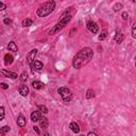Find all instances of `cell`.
Wrapping results in <instances>:
<instances>
[{
    "mask_svg": "<svg viewBox=\"0 0 136 136\" xmlns=\"http://www.w3.org/2000/svg\"><path fill=\"white\" fill-rule=\"evenodd\" d=\"M132 36L136 38V22L132 26Z\"/></svg>",
    "mask_w": 136,
    "mask_h": 136,
    "instance_id": "obj_24",
    "label": "cell"
},
{
    "mask_svg": "<svg viewBox=\"0 0 136 136\" xmlns=\"http://www.w3.org/2000/svg\"><path fill=\"white\" fill-rule=\"evenodd\" d=\"M120 9H122V4H121V3H116V4H115L114 11H116V12H117V11H119Z\"/></svg>",
    "mask_w": 136,
    "mask_h": 136,
    "instance_id": "obj_25",
    "label": "cell"
},
{
    "mask_svg": "<svg viewBox=\"0 0 136 136\" xmlns=\"http://www.w3.org/2000/svg\"><path fill=\"white\" fill-rule=\"evenodd\" d=\"M5 8H7V7H5V4L3 3V2L0 1V10H4Z\"/></svg>",
    "mask_w": 136,
    "mask_h": 136,
    "instance_id": "obj_27",
    "label": "cell"
},
{
    "mask_svg": "<svg viewBox=\"0 0 136 136\" xmlns=\"http://www.w3.org/2000/svg\"><path fill=\"white\" fill-rule=\"evenodd\" d=\"M86 28H87L88 30L91 31V33H94V34L98 33V31H99V28H98L97 24L96 22H94V21H88L87 25H86Z\"/></svg>",
    "mask_w": 136,
    "mask_h": 136,
    "instance_id": "obj_5",
    "label": "cell"
},
{
    "mask_svg": "<svg viewBox=\"0 0 136 136\" xmlns=\"http://www.w3.org/2000/svg\"><path fill=\"white\" fill-rule=\"evenodd\" d=\"M31 70L32 72H34V70H42L43 69V63L39 62V61H34L32 64L30 65Z\"/></svg>",
    "mask_w": 136,
    "mask_h": 136,
    "instance_id": "obj_7",
    "label": "cell"
},
{
    "mask_svg": "<svg viewBox=\"0 0 136 136\" xmlns=\"http://www.w3.org/2000/svg\"><path fill=\"white\" fill-rule=\"evenodd\" d=\"M0 85H1V87L3 88V89H8V88H9V85H7L5 83H1Z\"/></svg>",
    "mask_w": 136,
    "mask_h": 136,
    "instance_id": "obj_29",
    "label": "cell"
},
{
    "mask_svg": "<svg viewBox=\"0 0 136 136\" xmlns=\"http://www.w3.org/2000/svg\"><path fill=\"white\" fill-rule=\"evenodd\" d=\"M135 66H136V62H135Z\"/></svg>",
    "mask_w": 136,
    "mask_h": 136,
    "instance_id": "obj_35",
    "label": "cell"
},
{
    "mask_svg": "<svg viewBox=\"0 0 136 136\" xmlns=\"http://www.w3.org/2000/svg\"><path fill=\"white\" fill-rule=\"evenodd\" d=\"M81 136H85V135H81Z\"/></svg>",
    "mask_w": 136,
    "mask_h": 136,
    "instance_id": "obj_34",
    "label": "cell"
},
{
    "mask_svg": "<svg viewBox=\"0 0 136 136\" xmlns=\"http://www.w3.org/2000/svg\"><path fill=\"white\" fill-rule=\"evenodd\" d=\"M0 112H1V117H0V120H3L4 119V108L1 106L0 108Z\"/></svg>",
    "mask_w": 136,
    "mask_h": 136,
    "instance_id": "obj_26",
    "label": "cell"
},
{
    "mask_svg": "<svg viewBox=\"0 0 136 136\" xmlns=\"http://www.w3.org/2000/svg\"><path fill=\"white\" fill-rule=\"evenodd\" d=\"M106 36H108V30H103L102 32H101V34L99 35V37H98V38H99V40H103Z\"/></svg>",
    "mask_w": 136,
    "mask_h": 136,
    "instance_id": "obj_20",
    "label": "cell"
},
{
    "mask_svg": "<svg viewBox=\"0 0 136 136\" xmlns=\"http://www.w3.org/2000/svg\"><path fill=\"white\" fill-rule=\"evenodd\" d=\"M36 54H37V50H36V49H33V50H31L28 53V55H27V63L29 65H31L33 63L34 57L36 56Z\"/></svg>",
    "mask_w": 136,
    "mask_h": 136,
    "instance_id": "obj_6",
    "label": "cell"
},
{
    "mask_svg": "<svg viewBox=\"0 0 136 136\" xmlns=\"http://www.w3.org/2000/svg\"><path fill=\"white\" fill-rule=\"evenodd\" d=\"M123 40V35L121 33H116V35H115V42L118 43V44H120V43H122Z\"/></svg>",
    "mask_w": 136,
    "mask_h": 136,
    "instance_id": "obj_18",
    "label": "cell"
},
{
    "mask_svg": "<svg viewBox=\"0 0 136 136\" xmlns=\"http://www.w3.org/2000/svg\"><path fill=\"white\" fill-rule=\"evenodd\" d=\"M8 49L10 51H13V52H17V46H16V44L14 42H10L9 43V45H8Z\"/></svg>",
    "mask_w": 136,
    "mask_h": 136,
    "instance_id": "obj_15",
    "label": "cell"
},
{
    "mask_svg": "<svg viewBox=\"0 0 136 136\" xmlns=\"http://www.w3.org/2000/svg\"><path fill=\"white\" fill-rule=\"evenodd\" d=\"M128 17H129V15H128V13H127V12L122 13V18L123 19H128Z\"/></svg>",
    "mask_w": 136,
    "mask_h": 136,
    "instance_id": "obj_28",
    "label": "cell"
},
{
    "mask_svg": "<svg viewBox=\"0 0 136 136\" xmlns=\"http://www.w3.org/2000/svg\"><path fill=\"white\" fill-rule=\"evenodd\" d=\"M17 124L19 127H25L26 126V119L24 116H19L18 119H17Z\"/></svg>",
    "mask_w": 136,
    "mask_h": 136,
    "instance_id": "obj_16",
    "label": "cell"
},
{
    "mask_svg": "<svg viewBox=\"0 0 136 136\" xmlns=\"http://www.w3.org/2000/svg\"><path fill=\"white\" fill-rule=\"evenodd\" d=\"M33 129H34V131L36 132V134H40V132L38 130V127H33Z\"/></svg>",
    "mask_w": 136,
    "mask_h": 136,
    "instance_id": "obj_31",
    "label": "cell"
},
{
    "mask_svg": "<svg viewBox=\"0 0 136 136\" xmlns=\"http://www.w3.org/2000/svg\"><path fill=\"white\" fill-rule=\"evenodd\" d=\"M27 79H28V74H27V72L24 71L21 73V76H20V81H21V82H25Z\"/></svg>",
    "mask_w": 136,
    "mask_h": 136,
    "instance_id": "obj_23",
    "label": "cell"
},
{
    "mask_svg": "<svg viewBox=\"0 0 136 136\" xmlns=\"http://www.w3.org/2000/svg\"><path fill=\"white\" fill-rule=\"evenodd\" d=\"M40 118H42V115H40L39 111H35L31 114V120H32L33 122H36V121L40 120Z\"/></svg>",
    "mask_w": 136,
    "mask_h": 136,
    "instance_id": "obj_10",
    "label": "cell"
},
{
    "mask_svg": "<svg viewBox=\"0 0 136 136\" xmlns=\"http://www.w3.org/2000/svg\"><path fill=\"white\" fill-rule=\"evenodd\" d=\"M32 24H33V20L30 18H26L22 20V26L24 27H30V26H32Z\"/></svg>",
    "mask_w": 136,
    "mask_h": 136,
    "instance_id": "obj_17",
    "label": "cell"
},
{
    "mask_svg": "<svg viewBox=\"0 0 136 136\" xmlns=\"http://www.w3.org/2000/svg\"><path fill=\"white\" fill-rule=\"evenodd\" d=\"M57 92L60 94V96L62 97L63 101H64L65 103H68L69 101L71 100L72 98V94L70 91V89L67 88V87H60L57 89Z\"/></svg>",
    "mask_w": 136,
    "mask_h": 136,
    "instance_id": "obj_4",
    "label": "cell"
},
{
    "mask_svg": "<svg viewBox=\"0 0 136 136\" xmlns=\"http://www.w3.org/2000/svg\"><path fill=\"white\" fill-rule=\"evenodd\" d=\"M10 130H11V128L9 126H4V127H2V128H1V131H0V132H1L2 135H4L5 133H8Z\"/></svg>",
    "mask_w": 136,
    "mask_h": 136,
    "instance_id": "obj_22",
    "label": "cell"
},
{
    "mask_svg": "<svg viewBox=\"0 0 136 136\" xmlns=\"http://www.w3.org/2000/svg\"><path fill=\"white\" fill-rule=\"evenodd\" d=\"M32 86L35 89H42V88H44V83L40 82V81H33Z\"/></svg>",
    "mask_w": 136,
    "mask_h": 136,
    "instance_id": "obj_12",
    "label": "cell"
},
{
    "mask_svg": "<svg viewBox=\"0 0 136 136\" xmlns=\"http://www.w3.org/2000/svg\"><path fill=\"white\" fill-rule=\"evenodd\" d=\"M87 136H98V135L95 132H89L88 134H87Z\"/></svg>",
    "mask_w": 136,
    "mask_h": 136,
    "instance_id": "obj_32",
    "label": "cell"
},
{
    "mask_svg": "<svg viewBox=\"0 0 136 136\" xmlns=\"http://www.w3.org/2000/svg\"><path fill=\"white\" fill-rule=\"evenodd\" d=\"M38 109L40 113H44V114H47L48 113V109L46 105H38Z\"/></svg>",
    "mask_w": 136,
    "mask_h": 136,
    "instance_id": "obj_21",
    "label": "cell"
},
{
    "mask_svg": "<svg viewBox=\"0 0 136 136\" xmlns=\"http://www.w3.org/2000/svg\"><path fill=\"white\" fill-rule=\"evenodd\" d=\"M18 91L22 97H26V96H28V94H29V87L27 85H20L18 88Z\"/></svg>",
    "mask_w": 136,
    "mask_h": 136,
    "instance_id": "obj_8",
    "label": "cell"
},
{
    "mask_svg": "<svg viewBox=\"0 0 136 136\" xmlns=\"http://www.w3.org/2000/svg\"><path fill=\"white\" fill-rule=\"evenodd\" d=\"M3 22L5 25H10L11 24V19H8V18H5L4 20H3Z\"/></svg>",
    "mask_w": 136,
    "mask_h": 136,
    "instance_id": "obj_30",
    "label": "cell"
},
{
    "mask_svg": "<svg viewBox=\"0 0 136 136\" xmlns=\"http://www.w3.org/2000/svg\"><path fill=\"white\" fill-rule=\"evenodd\" d=\"M55 9V2L54 1H48L44 3L42 7H39V9L37 10V15L39 17H46L49 14H51L53 12V10Z\"/></svg>",
    "mask_w": 136,
    "mask_h": 136,
    "instance_id": "obj_3",
    "label": "cell"
},
{
    "mask_svg": "<svg viewBox=\"0 0 136 136\" xmlns=\"http://www.w3.org/2000/svg\"><path fill=\"white\" fill-rule=\"evenodd\" d=\"M95 97V91L92 89H88L86 91V99H91V98Z\"/></svg>",
    "mask_w": 136,
    "mask_h": 136,
    "instance_id": "obj_19",
    "label": "cell"
},
{
    "mask_svg": "<svg viewBox=\"0 0 136 136\" xmlns=\"http://www.w3.org/2000/svg\"><path fill=\"white\" fill-rule=\"evenodd\" d=\"M39 124L43 129H47L48 126H49V122H48V119L46 117H42L39 120Z\"/></svg>",
    "mask_w": 136,
    "mask_h": 136,
    "instance_id": "obj_11",
    "label": "cell"
},
{
    "mask_svg": "<svg viewBox=\"0 0 136 136\" xmlns=\"http://www.w3.org/2000/svg\"><path fill=\"white\" fill-rule=\"evenodd\" d=\"M69 127H70V130L73 133H79L80 132V127H79V124H78L77 122H71Z\"/></svg>",
    "mask_w": 136,
    "mask_h": 136,
    "instance_id": "obj_13",
    "label": "cell"
},
{
    "mask_svg": "<svg viewBox=\"0 0 136 136\" xmlns=\"http://www.w3.org/2000/svg\"><path fill=\"white\" fill-rule=\"evenodd\" d=\"M71 18H72V13H70V10L65 11V12L63 13V15L61 16L60 21L57 22V24L54 26L50 31H49V34H50V35H53V34H55L56 32H59L60 30H62V29L64 28L69 21H70Z\"/></svg>",
    "mask_w": 136,
    "mask_h": 136,
    "instance_id": "obj_2",
    "label": "cell"
},
{
    "mask_svg": "<svg viewBox=\"0 0 136 136\" xmlns=\"http://www.w3.org/2000/svg\"><path fill=\"white\" fill-rule=\"evenodd\" d=\"M44 136H49V134H48V133H45V134H44Z\"/></svg>",
    "mask_w": 136,
    "mask_h": 136,
    "instance_id": "obj_33",
    "label": "cell"
},
{
    "mask_svg": "<svg viewBox=\"0 0 136 136\" xmlns=\"http://www.w3.org/2000/svg\"><path fill=\"white\" fill-rule=\"evenodd\" d=\"M1 73L3 74L4 77L7 78H11V79H17V73H15V72H11V71H8V70H4V69H2L1 70Z\"/></svg>",
    "mask_w": 136,
    "mask_h": 136,
    "instance_id": "obj_9",
    "label": "cell"
},
{
    "mask_svg": "<svg viewBox=\"0 0 136 136\" xmlns=\"http://www.w3.org/2000/svg\"><path fill=\"white\" fill-rule=\"evenodd\" d=\"M13 61H14V57L11 55V54H5V55H4V64L5 65L12 64Z\"/></svg>",
    "mask_w": 136,
    "mask_h": 136,
    "instance_id": "obj_14",
    "label": "cell"
},
{
    "mask_svg": "<svg viewBox=\"0 0 136 136\" xmlns=\"http://www.w3.org/2000/svg\"><path fill=\"white\" fill-rule=\"evenodd\" d=\"M94 52L89 47H85L78 52L76 54V56L72 60V66L76 69H80L82 67H84L85 65H87L91 60L92 59Z\"/></svg>",
    "mask_w": 136,
    "mask_h": 136,
    "instance_id": "obj_1",
    "label": "cell"
}]
</instances>
